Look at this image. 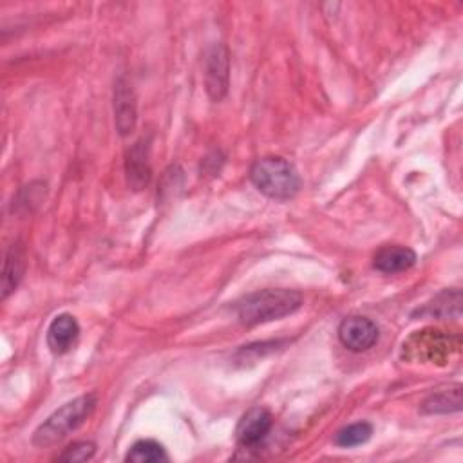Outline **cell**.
Segmentation results:
<instances>
[{
  "mask_svg": "<svg viewBox=\"0 0 463 463\" xmlns=\"http://www.w3.org/2000/svg\"><path fill=\"white\" fill-rule=\"evenodd\" d=\"M302 306V295L295 290L277 288L261 290L243 297L236 304V314L241 324L259 326L272 321L284 319L295 314Z\"/></svg>",
  "mask_w": 463,
  "mask_h": 463,
  "instance_id": "6da1fadb",
  "label": "cell"
},
{
  "mask_svg": "<svg viewBox=\"0 0 463 463\" xmlns=\"http://www.w3.org/2000/svg\"><path fill=\"white\" fill-rule=\"evenodd\" d=\"M97 395H84L55 411L33 434L37 447H51L79 429L97 409Z\"/></svg>",
  "mask_w": 463,
  "mask_h": 463,
  "instance_id": "7a4b0ae2",
  "label": "cell"
},
{
  "mask_svg": "<svg viewBox=\"0 0 463 463\" xmlns=\"http://www.w3.org/2000/svg\"><path fill=\"white\" fill-rule=\"evenodd\" d=\"M254 187L270 199L288 201L295 198L300 189V178L297 169L284 158H263L254 164L250 171Z\"/></svg>",
  "mask_w": 463,
  "mask_h": 463,
  "instance_id": "3957f363",
  "label": "cell"
},
{
  "mask_svg": "<svg viewBox=\"0 0 463 463\" xmlns=\"http://www.w3.org/2000/svg\"><path fill=\"white\" fill-rule=\"evenodd\" d=\"M458 351L459 339L442 330L417 332L408 342H404V357L420 362L445 364Z\"/></svg>",
  "mask_w": 463,
  "mask_h": 463,
  "instance_id": "277c9868",
  "label": "cell"
},
{
  "mask_svg": "<svg viewBox=\"0 0 463 463\" xmlns=\"http://www.w3.org/2000/svg\"><path fill=\"white\" fill-rule=\"evenodd\" d=\"M339 339L349 351L362 353L378 341V326L367 317H348L339 326Z\"/></svg>",
  "mask_w": 463,
  "mask_h": 463,
  "instance_id": "5b68a950",
  "label": "cell"
},
{
  "mask_svg": "<svg viewBox=\"0 0 463 463\" xmlns=\"http://www.w3.org/2000/svg\"><path fill=\"white\" fill-rule=\"evenodd\" d=\"M206 91L214 102L224 98L228 91V51L217 44L206 58Z\"/></svg>",
  "mask_w": 463,
  "mask_h": 463,
  "instance_id": "8992f818",
  "label": "cell"
},
{
  "mask_svg": "<svg viewBox=\"0 0 463 463\" xmlns=\"http://www.w3.org/2000/svg\"><path fill=\"white\" fill-rule=\"evenodd\" d=\"M272 425H274V418L270 411L263 408H254L240 420L236 434L243 447H256L268 436V433L272 431Z\"/></svg>",
  "mask_w": 463,
  "mask_h": 463,
  "instance_id": "52a82bcc",
  "label": "cell"
},
{
  "mask_svg": "<svg viewBox=\"0 0 463 463\" xmlns=\"http://www.w3.org/2000/svg\"><path fill=\"white\" fill-rule=\"evenodd\" d=\"M80 335V326L69 314H62L53 319L47 330V346L55 355L67 353Z\"/></svg>",
  "mask_w": 463,
  "mask_h": 463,
  "instance_id": "ba28073f",
  "label": "cell"
},
{
  "mask_svg": "<svg viewBox=\"0 0 463 463\" xmlns=\"http://www.w3.org/2000/svg\"><path fill=\"white\" fill-rule=\"evenodd\" d=\"M417 254L409 247L390 245L380 248L373 257V266L382 274H400L413 268Z\"/></svg>",
  "mask_w": 463,
  "mask_h": 463,
  "instance_id": "9c48e42d",
  "label": "cell"
},
{
  "mask_svg": "<svg viewBox=\"0 0 463 463\" xmlns=\"http://www.w3.org/2000/svg\"><path fill=\"white\" fill-rule=\"evenodd\" d=\"M114 114L120 134L125 136L132 132L136 125V100L130 86L123 80H118L114 89Z\"/></svg>",
  "mask_w": 463,
  "mask_h": 463,
  "instance_id": "30bf717a",
  "label": "cell"
},
{
  "mask_svg": "<svg viewBox=\"0 0 463 463\" xmlns=\"http://www.w3.org/2000/svg\"><path fill=\"white\" fill-rule=\"evenodd\" d=\"M127 180L129 185L134 190H141L148 185L150 181V165H148V152L143 141H138L127 154Z\"/></svg>",
  "mask_w": 463,
  "mask_h": 463,
  "instance_id": "8fae6325",
  "label": "cell"
},
{
  "mask_svg": "<svg viewBox=\"0 0 463 463\" xmlns=\"http://www.w3.org/2000/svg\"><path fill=\"white\" fill-rule=\"evenodd\" d=\"M26 272V252L21 243H13L6 254L3 272V299H8L22 281Z\"/></svg>",
  "mask_w": 463,
  "mask_h": 463,
  "instance_id": "7c38bea8",
  "label": "cell"
},
{
  "mask_svg": "<svg viewBox=\"0 0 463 463\" xmlns=\"http://www.w3.org/2000/svg\"><path fill=\"white\" fill-rule=\"evenodd\" d=\"M459 306H461V293L459 290L443 291L434 300L425 304L422 310H418V316H427L434 319H449V317H459Z\"/></svg>",
  "mask_w": 463,
  "mask_h": 463,
  "instance_id": "4fadbf2b",
  "label": "cell"
},
{
  "mask_svg": "<svg viewBox=\"0 0 463 463\" xmlns=\"http://www.w3.org/2000/svg\"><path fill=\"white\" fill-rule=\"evenodd\" d=\"M461 409V385H454L450 390L433 393L422 406L427 415H449Z\"/></svg>",
  "mask_w": 463,
  "mask_h": 463,
  "instance_id": "5bb4252c",
  "label": "cell"
},
{
  "mask_svg": "<svg viewBox=\"0 0 463 463\" xmlns=\"http://www.w3.org/2000/svg\"><path fill=\"white\" fill-rule=\"evenodd\" d=\"M125 459L132 461V463H154V461L167 459V452H165L164 445L158 442L139 440L130 447Z\"/></svg>",
  "mask_w": 463,
  "mask_h": 463,
  "instance_id": "9a60e30c",
  "label": "cell"
},
{
  "mask_svg": "<svg viewBox=\"0 0 463 463\" xmlns=\"http://www.w3.org/2000/svg\"><path fill=\"white\" fill-rule=\"evenodd\" d=\"M373 434V425L367 424V422H357V424H351L344 429H341L335 436V443L339 447H344V449H351V447H358V445H364L366 442H369Z\"/></svg>",
  "mask_w": 463,
  "mask_h": 463,
  "instance_id": "2e32d148",
  "label": "cell"
},
{
  "mask_svg": "<svg viewBox=\"0 0 463 463\" xmlns=\"http://www.w3.org/2000/svg\"><path fill=\"white\" fill-rule=\"evenodd\" d=\"M97 452V445L93 442H79L72 443L71 447H67L58 459L60 461H88L95 456Z\"/></svg>",
  "mask_w": 463,
  "mask_h": 463,
  "instance_id": "e0dca14e",
  "label": "cell"
}]
</instances>
